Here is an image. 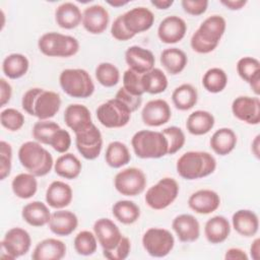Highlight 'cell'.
Here are the masks:
<instances>
[{"label":"cell","instance_id":"cell-1","mask_svg":"<svg viewBox=\"0 0 260 260\" xmlns=\"http://www.w3.org/2000/svg\"><path fill=\"white\" fill-rule=\"evenodd\" d=\"M21 107L26 114L39 120H49L59 112L61 98L56 91L32 87L23 93Z\"/></svg>","mask_w":260,"mask_h":260},{"label":"cell","instance_id":"cell-2","mask_svg":"<svg viewBox=\"0 0 260 260\" xmlns=\"http://www.w3.org/2000/svg\"><path fill=\"white\" fill-rule=\"evenodd\" d=\"M226 28L225 19L218 14H213L205 18L194 31L190 39L191 49L198 54H208L213 52Z\"/></svg>","mask_w":260,"mask_h":260},{"label":"cell","instance_id":"cell-3","mask_svg":"<svg viewBox=\"0 0 260 260\" xmlns=\"http://www.w3.org/2000/svg\"><path fill=\"white\" fill-rule=\"evenodd\" d=\"M216 169L215 157L201 150H190L183 153L177 160L176 170L185 180L193 181L208 177Z\"/></svg>","mask_w":260,"mask_h":260},{"label":"cell","instance_id":"cell-4","mask_svg":"<svg viewBox=\"0 0 260 260\" xmlns=\"http://www.w3.org/2000/svg\"><path fill=\"white\" fill-rule=\"evenodd\" d=\"M20 165L36 177L48 175L54 168L52 154L38 141L23 142L18 149Z\"/></svg>","mask_w":260,"mask_h":260},{"label":"cell","instance_id":"cell-5","mask_svg":"<svg viewBox=\"0 0 260 260\" xmlns=\"http://www.w3.org/2000/svg\"><path fill=\"white\" fill-rule=\"evenodd\" d=\"M131 146L139 158H160L168 154V140L161 131L139 130L131 138Z\"/></svg>","mask_w":260,"mask_h":260},{"label":"cell","instance_id":"cell-6","mask_svg":"<svg viewBox=\"0 0 260 260\" xmlns=\"http://www.w3.org/2000/svg\"><path fill=\"white\" fill-rule=\"evenodd\" d=\"M62 90L75 99H86L94 92V83L90 74L82 68H67L59 75Z\"/></svg>","mask_w":260,"mask_h":260},{"label":"cell","instance_id":"cell-7","mask_svg":"<svg viewBox=\"0 0 260 260\" xmlns=\"http://www.w3.org/2000/svg\"><path fill=\"white\" fill-rule=\"evenodd\" d=\"M38 48L48 57L69 58L79 51V42L76 38L56 31L42 35L38 41Z\"/></svg>","mask_w":260,"mask_h":260},{"label":"cell","instance_id":"cell-8","mask_svg":"<svg viewBox=\"0 0 260 260\" xmlns=\"http://www.w3.org/2000/svg\"><path fill=\"white\" fill-rule=\"evenodd\" d=\"M180 187L174 178L165 177L149 187L144 195V201L153 210H162L177 199Z\"/></svg>","mask_w":260,"mask_h":260},{"label":"cell","instance_id":"cell-9","mask_svg":"<svg viewBox=\"0 0 260 260\" xmlns=\"http://www.w3.org/2000/svg\"><path fill=\"white\" fill-rule=\"evenodd\" d=\"M95 114L104 127L114 129L126 126L131 119L132 112L123 102L114 98L101 104Z\"/></svg>","mask_w":260,"mask_h":260},{"label":"cell","instance_id":"cell-10","mask_svg":"<svg viewBox=\"0 0 260 260\" xmlns=\"http://www.w3.org/2000/svg\"><path fill=\"white\" fill-rule=\"evenodd\" d=\"M141 243L145 252L154 258L168 256L175 246L173 234L162 228H149L142 236Z\"/></svg>","mask_w":260,"mask_h":260},{"label":"cell","instance_id":"cell-11","mask_svg":"<svg viewBox=\"0 0 260 260\" xmlns=\"http://www.w3.org/2000/svg\"><path fill=\"white\" fill-rule=\"evenodd\" d=\"M31 238L27 231L21 228H12L8 230L1 241L2 259L13 260L19 258L29 251Z\"/></svg>","mask_w":260,"mask_h":260},{"label":"cell","instance_id":"cell-12","mask_svg":"<svg viewBox=\"0 0 260 260\" xmlns=\"http://www.w3.org/2000/svg\"><path fill=\"white\" fill-rule=\"evenodd\" d=\"M146 176L138 168L130 167L118 172L114 178L115 189L124 196L134 197L141 194L146 188Z\"/></svg>","mask_w":260,"mask_h":260},{"label":"cell","instance_id":"cell-13","mask_svg":"<svg viewBox=\"0 0 260 260\" xmlns=\"http://www.w3.org/2000/svg\"><path fill=\"white\" fill-rule=\"evenodd\" d=\"M75 145L82 157L93 160L99 157L103 148V136L99 128L92 124L86 130L75 134Z\"/></svg>","mask_w":260,"mask_h":260},{"label":"cell","instance_id":"cell-14","mask_svg":"<svg viewBox=\"0 0 260 260\" xmlns=\"http://www.w3.org/2000/svg\"><path fill=\"white\" fill-rule=\"evenodd\" d=\"M232 113L240 121L249 125L260 123V100L258 96L240 95L232 103Z\"/></svg>","mask_w":260,"mask_h":260},{"label":"cell","instance_id":"cell-15","mask_svg":"<svg viewBox=\"0 0 260 260\" xmlns=\"http://www.w3.org/2000/svg\"><path fill=\"white\" fill-rule=\"evenodd\" d=\"M172 117L169 103L162 99L148 101L142 108V122L149 127H159L167 124Z\"/></svg>","mask_w":260,"mask_h":260},{"label":"cell","instance_id":"cell-16","mask_svg":"<svg viewBox=\"0 0 260 260\" xmlns=\"http://www.w3.org/2000/svg\"><path fill=\"white\" fill-rule=\"evenodd\" d=\"M123 23L126 29L133 36L148 30L154 22L153 12L144 7H134L122 14Z\"/></svg>","mask_w":260,"mask_h":260},{"label":"cell","instance_id":"cell-17","mask_svg":"<svg viewBox=\"0 0 260 260\" xmlns=\"http://www.w3.org/2000/svg\"><path fill=\"white\" fill-rule=\"evenodd\" d=\"M187 32V24L183 18L177 15L165 17L158 24L157 37L164 44H177L181 42Z\"/></svg>","mask_w":260,"mask_h":260},{"label":"cell","instance_id":"cell-18","mask_svg":"<svg viewBox=\"0 0 260 260\" xmlns=\"http://www.w3.org/2000/svg\"><path fill=\"white\" fill-rule=\"evenodd\" d=\"M92 228L98 243L103 250H111L115 248L123 237L118 225L112 219L107 217L96 219Z\"/></svg>","mask_w":260,"mask_h":260},{"label":"cell","instance_id":"cell-19","mask_svg":"<svg viewBox=\"0 0 260 260\" xmlns=\"http://www.w3.org/2000/svg\"><path fill=\"white\" fill-rule=\"evenodd\" d=\"M109 22V11L103 5H90L82 12V26L91 35L103 34L107 29Z\"/></svg>","mask_w":260,"mask_h":260},{"label":"cell","instance_id":"cell-20","mask_svg":"<svg viewBox=\"0 0 260 260\" xmlns=\"http://www.w3.org/2000/svg\"><path fill=\"white\" fill-rule=\"evenodd\" d=\"M220 197L211 189H200L192 193L188 198V206L198 214H210L218 209Z\"/></svg>","mask_w":260,"mask_h":260},{"label":"cell","instance_id":"cell-21","mask_svg":"<svg viewBox=\"0 0 260 260\" xmlns=\"http://www.w3.org/2000/svg\"><path fill=\"white\" fill-rule=\"evenodd\" d=\"M172 229L182 243H193L200 237V223L194 215L189 213L177 215L172 221Z\"/></svg>","mask_w":260,"mask_h":260},{"label":"cell","instance_id":"cell-22","mask_svg":"<svg viewBox=\"0 0 260 260\" xmlns=\"http://www.w3.org/2000/svg\"><path fill=\"white\" fill-rule=\"evenodd\" d=\"M125 61L129 69L144 74L154 68L155 58L153 53L140 46H131L125 51Z\"/></svg>","mask_w":260,"mask_h":260},{"label":"cell","instance_id":"cell-23","mask_svg":"<svg viewBox=\"0 0 260 260\" xmlns=\"http://www.w3.org/2000/svg\"><path fill=\"white\" fill-rule=\"evenodd\" d=\"M64 122L74 134L89 128L93 123L88 108L81 104H70L64 111Z\"/></svg>","mask_w":260,"mask_h":260},{"label":"cell","instance_id":"cell-24","mask_svg":"<svg viewBox=\"0 0 260 260\" xmlns=\"http://www.w3.org/2000/svg\"><path fill=\"white\" fill-rule=\"evenodd\" d=\"M50 231L59 237L70 236L78 226L77 215L66 209H56L49 220Z\"/></svg>","mask_w":260,"mask_h":260},{"label":"cell","instance_id":"cell-25","mask_svg":"<svg viewBox=\"0 0 260 260\" xmlns=\"http://www.w3.org/2000/svg\"><path fill=\"white\" fill-rule=\"evenodd\" d=\"M237 72L239 76L246 81L256 96L260 93V62L258 59L250 56L242 57L237 62Z\"/></svg>","mask_w":260,"mask_h":260},{"label":"cell","instance_id":"cell-26","mask_svg":"<svg viewBox=\"0 0 260 260\" xmlns=\"http://www.w3.org/2000/svg\"><path fill=\"white\" fill-rule=\"evenodd\" d=\"M46 202L54 209H64L73 199V191L70 185L63 181H53L46 191Z\"/></svg>","mask_w":260,"mask_h":260},{"label":"cell","instance_id":"cell-27","mask_svg":"<svg viewBox=\"0 0 260 260\" xmlns=\"http://www.w3.org/2000/svg\"><path fill=\"white\" fill-rule=\"evenodd\" d=\"M234 230L242 237H255L259 230L258 215L250 209H239L232 216Z\"/></svg>","mask_w":260,"mask_h":260},{"label":"cell","instance_id":"cell-28","mask_svg":"<svg viewBox=\"0 0 260 260\" xmlns=\"http://www.w3.org/2000/svg\"><path fill=\"white\" fill-rule=\"evenodd\" d=\"M66 245L61 240L47 238L39 242L31 254L32 260H61L66 255Z\"/></svg>","mask_w":260,"mask_h":260},{"label":"cell","instance_id":"cell-29","mask_svg":"<svg viewBox=\"0 0 260 260\" xmlns=\"http://www.w3.org/2000/svg\"><path fill=\"white\" fill-rule=\"evenodd\" d=\"M51 214L48 205L38 200L25 204L21 209L22 219L27 224L35 228H41L48 224Z\"/></svg>","mask_w":260,"mask_h":260},{"label":"cell","instance_id":"cell-30","mask_svg":"<svg viewBox=\"0 0 260 260\" xmlns=\"http://www.w3.org/2000/svg\"><path fill=\"white\" fill-rule=\"evenodd\" d=\"M55 21L61 28L73 29L82 21V12L73 2H63L55 10Z\"/></svg>","mask_w":260,"mask_h":260},{"label":"cell","instance_id":"cell-31","mask_svg":"<svg viewBox=\"0 0 260 260\" xmlns=\"http://www.w3.org/2000/svg\"><path fill=\"white\" fill-rule=\"evenodd\" d=\"M231 234V223L226 217L215 215L210 217L204 225V236L210 244L223 243Z\"/></svg>","mask_w":260,"mask_h":260},{"label":"cell","instance_id":"cell-32","mask_svg":"<svg viewBox=\"0 0 260 260\" xmlns=\"http://www.w3.org/2000/svg\"><path fill=\"white\" fill-rule=\"evenodd\" d=\"M238 137L235 131L228 127L217 129L209 140V144L214 153L220 156L230 154L236 147Z\"/></svg>","mask_w":260,"mask_h":260},{"label":"cell","instance_id":"cell-33","mask_svg":"<svg viewBox=\"0 0 260 260\" xmlns=\"http://www.w3.org/2000/svg\"><path fill=\"white\" fill-rule=\"evenodd\" d=\"M215 124L214 116L204 110H197L192 112L186 120L187 131L195 136L205 135L212 130Z\"/></svg>","mask_w":260,"mask_h":260},{"label":"cell","instance_id":"cell-34","mask_svg":"<svg viewBox=\"0 0 260 260\" xmlns=\"http://www.w3.org/2000/svg\"><path fill=\"white\" fill-rule=\"evenodd\" d=\"M159 61L169 74L177 75L186 68L188 57L183 50L177 47H172L165 49L160 53Z\"/></svg>","mask_w":260,"mask_h":260},{"label":"cell","instance_id":"cell-35","mask_svg":"<svg viewBox=\"0 0 260 260\" xmlns=\"http://www.w3.org/2000/svg\"><path fill=\"white\" fill-rule=\"evenodd\" d=\"M82 170V164L80 159L71 152H65L61 154L54 162L55 173L64 179L74 180L76 179Z\"/></svg>","mask_w":260,"mask_h":260},{"label":"cell","instance_id":"cell-36","mask_svg":"<svg viewBox=\"0 0 260 260\" xmlns=\"http://www.w3.org/2000/svg\"><path fill=\"white\" fill-rule=\"evenodd\" d=\"M29 68L27 57L20 53L7 55L2 61V71L9 79H18L24 76Z\"/></svg>","mask_w":260,"mask_h":260},{"label":"cell","instance_id":"cell-37","mask_svg":"<svg viewBox=\"0 0 260 260\" xmlns=\"http://www.w3.org/2000/svg\"><path fill=\"white\" fill-rule=\"evenodd\" d=\"M198 101L197 89L190 83H183L177 86L172 92V102L180 111L191 110Z\"/></svg>","mask_w":260,"mask_h":260},{"label":"cell","instance_id":"cell-38","mask_svg":"<svg viewBox=\"0 0 260 260\" xmlns=\"http://www.w3.org/2000/svg\"><path fill=\"white\" fill-rule=\"evenodd\" d=\"M13 194L20 199H29L38 191L37 177L30 173H20L11 181Z\"/></svg>","mask_w":260,"mask_h":260},{"label":"cell","instance_id":"cell-39","mask_svg":"<svg viewBox=\"0 0 260 260\" xmlns=\"http://www.w3.org/2000/svg\"><path fill=\"white\" fill-rule=\"evenodd\" d=\"M131 159L128 146L121 141H112L108 144L105 153L107 165L113 169H120L126 166Z\"/></svg>","mask_w":260,"mask_h":260},{"label":"cell","instance_id":"cell-40","mask_svg":"<svg viewBox=\"0 0 260 260\" xmlns=\"http://www.w3.org/2000/svg\"><path fill=\"white\" fill-rule=\"evenodd\" d=\"M141 82L144 93L158 94L164 92L169 85L166 73L159 68H152L141 75Z\"/></svg>","mask_w":260,"mask_h":260},{"label":"cell","instance_id":"cell-41","mask_svg":"<svg viewBox=\"0 0 260 260\" xmlns=\"http://www.w3.org/2000/svg\"><path fill=\"white\" fill-rule=\"evenodd\" d=\"M114 217L123 224H132L140 217L139 206L131 200H118L112 206Z\"/></svg>","mask_w":260,"mask_h":260},{"label":"cell","instance_id":"cell-42","mask_svg":"<svg viewBox=\"0 0 260 260\" xmlns=\"http://www.w3.org/2000/svg\"><path fill=\"white\" fill-rule=\"evenodd\" d=\"M202 85L210 93L221 92L228 85V75L219 67H211L202 76Z\"/></svg>","mask_w":260,"mask_h":260},{"label":"cell","instance_id":"cell-43","mask_svg":"<svg viewBox=\"0 0 260 260\" xmlns=\"http://www.w3.org/2000/svg\"><path fill=\"white\" fill-rule=\"evenodd\" d=\"M98 82L105 87H113L120 81V71L116 65L110 62L100 63L94 70Z\"/></svg>","mask_w":260,"mask_h":260},{"label":"cell","instance_id":"cell-44","mask_svg":"<svg viewBox=\"0 0 260 260\" xmlns=\"http://www.w3.org/2000/svg\"><path fill=\"white\" fill-rule=\"evenodd\" d=\"M74 250L78 255L90 256L98 249V239L94 233L90 231L79 232L73 240Z\"/></svg>","mask_w":260,"mask_h":260},{"label":"cell","instance_id":"cell-45","mask_svg":"<svg viewBox=\"0 0 260 260\" xmlns=\"http://www.w3.org/2000/svg\"><path fill=\"white\" fill-rule=\"evenodd\" d=\"M60 128V125L54 121L50 120H39L32 126L31 134L36 141L49 145V141L53 133Z\"/></svg>","mask_w":260,"mask_h":260},{"label":"cell","instance_id":"cell-46","mask_svg":"<svg viewBox=\"0 0 260 260\" xmlns=\"http://www.w3.org/2000/svg\"><path fill=\"white\" fill-rule=\"evenodd\" d=\"M0 123L8 131L15 132L20 130L24 125V116L14 108H6L0 113Z\"/></svg>","mask_w":260,"mask_h":260},{"label":"cell","instance_id":"cell-47","mask_svg":"<svg viewBox=\"0 0 260 260\" xmlns=\"http://www.w3.org/2000/svg\"><path fill=\"white\" fill-rule=\"evenodd\" d=\"M168 140V154H175L184 146L186 136L184 131L177 126H169L161 130Z\"/></svg>","mask_w":260,"mask_h":260},{"label":"cell","instance_id":"cell-48","mask_svg":"<svg viewBox=\"0 0 260 260\" xmlns=\"http://www.w3.org/2000/svg\"><path fill=\"white\" fill-rule=\"evenodd\" d=\"M71 142H72V139H71L70 133L67 130L60 127L53 133L49 141V145L55 151L59 153H65L70 148Z\"/></svg>","mask_w":260,"mask_h":260},{"label":"cell","instance_id":"cell-49","mask_svg":"<svg viewBox=\"0 0 260 260\" xmlns=\"http://www.w3.org/2000/svg\"><path fill=\"white\" fill-rule=\"evenodd\" d=\"M141 75L142 74H138L137 72L128 68L123 73V78H122L123 87L132 94L142 96V94L144 93V90L142 87Z\"/></svg>","mask_w":260,"mask_h":260},{"label":"cell","instance_id":"cell-50","mask_svg":"<svg viewBox=\"0 0 260 260\" xmlns=\"http://www.w3.org/2000/svg\"><path fill=\"white\" fill-rule=\"evenodd\" d=\"M12 146L10 143L0 141V180H5L11 172Z\"/></svg>","mask_w":260,"mask_h":260},{"label":"cell","instance_id":"cell-51","mask_svg":"<svg viewBox=\"0 0 260 260\" xmlns=\"http://www.w3.org/2000/svg\"><path fill=\"white\" fill-rule=\"evenodd\" d=\"M131 251V242L129 238L123 236L119 244L111 250H103V255L109 260H124Z\"/></svg>","mask_w":260,"mask_h":260},{"label":"cell","instance_id":"cell-52","mask_svg":"<svg viewBox=\"0 0 260 260\" xmlns=\"http://www.w3.org/2000/svg\"><path fill=\"white\" fill-rule=\"evenodd\" d=\"M115 98L120 100L121 102H123L130 109V111L132 113L137 111L140 108L141 104H142V96L130 93L123 86L118 89V91L116 92Z\"/></svg>","mask_w":260,"mask_h":260},{"label":"cell","instance_id":"cell-53","mask_svg":"<svg viewBox=\"0 0 260 260\" xmlns=\"http://www.w3.org/2000/svg\"><path fill=\"white\" fill-rule=\"evenodd\" d=\"M209 2L207 0H182L181 6L183 10L192 16H198L207 10Z\"/></svg>","mask_w":260,"mask_h":260},{"label":"cell","instance_id":"cell-54","mask_svg":"<svg viewBox=\"0 0 260 260\" xmlns=\"http://www.w3.org/2000/svg\"><path fill=\"white\" fill-rule=\"evenodd\" d=\"M111 35L112 37L117 40V41H121V42H126L129 41L131 39H133L135 36H133L131 32H129L124 23H123V19H122V14H120L119 16H117L112 25H111Z\"/></svg>","mask_w":260,"mask_h":260},{"label":"cell","instance_id":"cell-55","mask_svg":"<svg viewBox=\"0 0 260 260\" xmlns=\"http://www.w3.org/2000/svg\"><path fill=\"white\" fill-rule=\"evenodd\" d=\"M12 87L5 78H0V107H5L11 100Z\"/></svg>","mask_w":260,"mask_h":260},{"label":"cell","instance_id":"cell-56","mask_svg":"<svg viewBox=\"0 0 260 260\" xmlns=\"http://www.w3.org/2000/svg\"><path fill=\"white\" fill-rule=\"evenodd\" d=\"M225 260H248L249 256L241 248H230L224 254Z\"/></svg>","mask_w":260,"mask_h":260},{"label":"cell","instance_id":"cell-57","mask_svg":"<svg viewBox=\"0 0 260 260\" xmlns=\"http://www.w3.org/2000/svg\"><path fill=\"white\" fill-rule=\"evenodd\" d=\"M221 5H223L229 10H241L247 4V0H220Z\"/></svg>","mask_w":260,"mask_h":260},{"label":"cell","instance_id":"cell-58","mask_svg":"<svg viewBox=\"0 0 260 260\" xmlns=\"http://www.w3.org/2000/svg\"><path fill=\"white\" fill-rule=\"evenodd\" d=\"M150 4L156 9L165 10L170 8L174 4V0H151Z\"/></svg>","mask_w":260,"mask_h":260},{"label":"cell","instance_id":"cell-59","mask_svg":"<svg viewBox=\"0 0 260 260\" xmlns=\"http://www.w3.org/2000/svg\"><path fill=\"white\" fill-rule=\"evenodd\" d=\"M250 255L252 257V259L254 260H258L259 256H260V240L259 238H256L251 247H250Z\"/></svg>","mask_w":260,"mask_h":260},{"label":"cell","instance_id":"cell-60","mask_svg":"<svg viewBox=\"0 0 260 260\" xmlns=\"http://www.w3.org/2000/svg\"><path fill=\"white\" fill-rule=\"evenodd\" d=\"M259 138H260V135H256L254 140L252 141V144H251V150L254 154V156L256 158H259L260 157V154H259V145H260V141H259Z\"/></svg>","mask_w":260,"mask_h":260},{"label":"cell","instance_id":"cell-61","mask_svg":"<svg viewBox=\"0 0 260 260\" xmlns=\"http://www.w3.org/2000/svg\"><path fill=\"white\" fill-rule=\"evenodd\" d=\"M107 3L113 7H121L129 3V1H123V0H114V1H107Z\"/></svg>","mask_w":260,"mask_h":260}]
</instances>
